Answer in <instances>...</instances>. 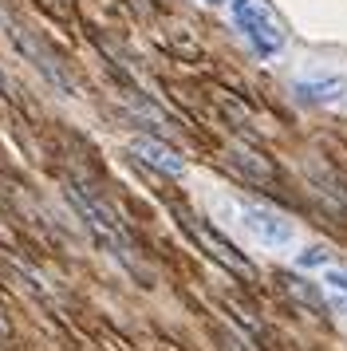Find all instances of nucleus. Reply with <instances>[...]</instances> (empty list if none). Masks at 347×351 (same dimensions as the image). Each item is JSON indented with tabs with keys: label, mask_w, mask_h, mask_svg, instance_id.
<instances>
[{
	"label": "nucleus",
	"mask_w": 347,
	"mask_h": 351,
	"mask_svg": "<svg viewBox=\"0 0 347 351\" xmlns=\"http://www.w3.org/2000/svg\"><path fill=\"white\" fill-rule=\"evenodd\" d=\"M67 197L75 202L79 217L87 221V229L95 233V241H99L110 256H119L123 265L134 269V261H130V241H126V229H123V221L115 217V209H110L107 202H99V197H95L91 190H83V186H67Z\"/></svg>",
	"instance_id": "1"
},
{
	"label": "nucleus",
	"mask_w": 347,
	"mask_h": 351,
	"mask_svg": "<svg viewBox=\"0 0 347 351\" xmlns=\"http://www.w3.org/2000/svg\"><path fill=\"white\" fill-rule=\"evenodd\" d=\"M229 12H233L237 28L245 32V40L252 44L256 56H265V60H268V56L284 51L288 32H284V24L268 12L261 0H229Z\"/></svg>",
	"instance_id": "2"
},
{
	"label": "nucleus",
	"mask_w": 347,
	"mask_h": 351,
	"mask_svg": "<svg viewBox=\"0 0 347 351\" xmlns=\"http://www.w3.org/2000/svg\"><path fill=\"white\" fill-rule=\"evenodd\" d=\"M237 225L256 245H265V249H284V245H292V237H296V225L288 221L284 213H276V209H268V206H252V202H241L237 206Z\"/></svg>",
	"instance_id": "3"
},
{
	"label": "nucleus",
	"mask_w": 347,
	"mask_h": 351,
	"mask_svg": "<svg viewBox=\"0 0 347 351\" xmlns=\"http://www.w3.org/2000/svg\"><path fill=\"white\" fill-rule=\"evenodd\" d=\"M292 91L304 103L331 107V103L347 99V71H335V67H304L296 80H292Z\"/></svg>",
	"instance_id": "4"
},
{
	"label": "nucleus",
	"mask_w": 347,
	"mask_h": 351,
	"mask_svg": "<svg viewBox=\"0 0 347 351\" xmlns=\"http://www.w3.org/2000/svg\"><path fill=\"white\" fill-rule=\"evenodd\" d=\"M130 154H134L139 162H146L150 170L166 174V178L186 174V158H182L178 150H170L166 143H158V138H130Z\"/></svg>",
	"instance_id": "5"
},
{
	"label": "nucleus",
	"mask_w": 347,
	"mask_h": 351,
	"mask_svg": "<svg viewBox=\"0 0 347 351\" xmlns=\"http://www.w3.org/2000/svg\"><path fill=\"white\" fill-rule=\"evenodd\" d=\"M292 265H296L300 272L324 269V265H331V245H328V241H308V245L292 256Z\"/></svg>",
	"instance_id": "6"
},
{
	"label": "nucleus",
	"mask_w": 347,
	"mask_h": 351,
	"mask_svg": "<svg viewBox=\"0 0 347 351\" xmlns=\"http://www.w3.org/2000/svg\"><path fill=\"white\" fill-rule=\"evenodd\" d=\"M202 237H205V245L213 249V253L225 261V265H233V269H241V272H249V261H241V256H233V249L225 245V241L217 237V233H209V229H202Z\"/></svg>",
	"instance_id": "7"
},
{
	"label": "nucleus",
	"mask_w": 347,
	"mask_h": 351,
	"mask_svg": "<svg viewBox=\"0 0 347 351\" xmlns=\"http://www.w3.org/2000/svg\"><path fill=\"white\" fill-rule=\"evenodd\" d=\"M324 285H328L331 292H344V296H347V265H328Z\"/></svg>",
	"instance_id": "8"
},
{
	"label": "nucleus",
	"mask_w": 347,
	"mask_h": 351,
	"mask_svg": "<svg viewBox=\"0 0 347 351\" xmlns=\"http://www.w3.org/2000/svg\"><path fill=\"white\" fill-rule=\"evenodd\" d=\"M296 292H300L308 304H315V308L324 304V292H320V288H312V285H304V280H296Z\"/></svg>",
	"instance_id": "9"
},
{
	"label": "nucleus",
	"mask_w": 347,
	"mask_h": 351,
	"mask_svg": "<svg viewBox=\"0 0 347 351\" xmlns=\"http://www.w3.org/2000/svg\"><path fill=\"white\" fill-rule=\"evenodd\" d=\"M209 4H229V0H209Z\"/></svg>",
	"instance_id": "10"
}]
</instances>
